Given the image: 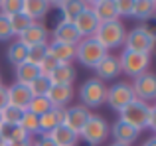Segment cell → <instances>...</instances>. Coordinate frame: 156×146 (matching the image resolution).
<instances>
[{
    "instance_id": "74e56055",
    "label": "cell",
    "mask_w": 156,
    "mask_h": 146,
    "mask_svg": "<svg viewBox=\"0 0 156 146\" xmlns=\"http://www.w3.org/2000/svg\"><path fill=\"white\" fill-rule=\"evenodd\" d=\"M8 40H14L12 28H10V20H8V16L0 14V42H8Z\"/></svg>"
},
{
    "instance_id": "d6a6232c",
    "label": "cell",
    "mask_w": 156,
    "mask_h": 146,
    "mask_svg": "<svg viewBox=\"0 0 156 146\" xmlns=\"http://www.w3.org/2000/svg\"><path fill=\"white\" fill-rule=\"evenodd\" d=\"M50 87H51V81L48 79V77H44V75H40L38 79H34L30 85H28L32 97H46L48 91H50Z\"/></svg>"
},
{
    "instance_id": "603a6c76",
    "label": "cell",
    "mask_w": 156,
    "mask_h": 146,
    "mask_svg": "<svg viewBox=\"0 0 156 146\" xmlns=\"http://www.w3.org/2000/svg\"><path fill=\"white\" fill-rule=\"evenodd\" d=\"M50 138L55 142V146H77L79 142V134L67 128L65 124H59L50 132Z\"/></svg>"
},
{
    "instance_id": "ee69618b",
    "label": "cell",
    "mask_w": 156,
    "mask_h": 146,
    "mask_svg": "<svg viewBox=\"0 0 156 146\" xmlns=\"http://www.w3.org/2000/svg\"><path fill=\"white\" fill-rule=\"evenodd\" d=\"M109 146H126V144H119V142H111Z\"/></svg>"
},
{
    "instance_id": "4316f807",
    "label": "cell",
    "mask_w": 156,
    "mask_h": 146,
    "mask_svg": "<svg viewBox=\"0 0 156 146\" xmlns=\"http://www.w3.org/2000/svg\"><path fill=\"white\" fill-rule=\"evenodd\" d=\"M26 57H28V47L24 46V43H20L18 40H14V42L8 46V50H6L8 63H10L12 67H16V65H20V63L26 61Z\"/></svg>"
},
{
    "instance_id": "4fadbf2b",
    "label": "cell",
    "mask_w": 156,
    "mask_h": 146,
    "mask_svg": "<svg viewBox=\"0 0 156 146\" xmlns=\"http://www.w3.org/2000/svg\"><path fill=\"white\" fill-rule=\"evenodd\" d=\"M93 71H95V77L99 81H103V83H107V81H111V79H117V77L121 75L119 57H117V55L107 54L105 57L95 65V69H93Z\"/></svg>"
},
{
    "instance_id": "30bf717a",
    "label": "cell",
    "mask_w": 156,
    "mask_h": 146,
    "mask_svg": "<svg viewBox=\"0 0 156 146\" xmlns=\"http://www.w3.org/2000/svg\"><path fill=\"white\" fill-rule=\"evenodd\" d=\"M89 116H91V111H89V109H85L83 105H69V107H65L63 124L67 128H71L73 132H77V134H79L81 128L85 127V123H87Z\"/></svg>"
},
{
    "instance_id": "ab89813d",
    "label": "cell",
    "mask_w": 156,
    "mask_h": 146,
    "mask_svg": "<svg viewBox=\"0 0 156 146\" xmlns=\"http://www.w3.org/2000/svg\"><path fill=\"white\" fill-rule=\"evenodd\" d=\"M146 130H156V107L150 105L148 107V120H146Z\"/></svg>"
},
{
    "instance_id": "e0dca14e",
    "label": "cell",
    "mask_w": 156,
    "mask_h": 146,
    "mask_svg": "<svg viewBox=\"0 0 156 146\" xmlns=\"http://www.w3.org/2000/svg\"><path fill=\"white\" fill-rule=\"evenodd\" d=\"M73 26H75L77 34L81 36V38H93V34L97 32V28H99V22H97L95 14L91 12V8H85L83 12H81L79 16L75 18V22H73Z\"/></svg>"
},
{
    "instance_id": "60d3db41",
    "label": "cell",
    "mask_w": 156,
    "mask_h": 146,
    "mask_svg": "<svg viewBox=\"0 0 156 146\" xmlns=\"http://www.w3.org/2000/svg\"><path fill=\"white\" fill-rule=\"evenodd\" d=\"M8 105V93H6V85L0 83V111Z\"/></svg>"
},
{
    "instance_id": "9a60e30c",
    "label": "cell",
    "mask_w": 156,
    "mask_h": 146,
    "mask_svg": "<svg viewBox=\"0 0 156 146\" xmlns=\"http://www.w3.org/2000/svg\"><path fill=\"white\" fill-rule=\"evenodd\" d=\"M46 97L51 103V107L65 109V107H69V103L75 97V89H73V85H51Z\"/></svg>"
},
{
    "instance_id": "277c9868",
    "label": "cell",
    "mask_w": 156,
    "mask_h": 146,
    "mask_svg": "<svg viewBox=\"0 0 156 146\" xmlns=\"http://www.w3.org/2000/svg\"><path fill=\"white\" fill-rule=\"evenodd\" d=\"M79 138L89 146H101L109 138V123L101 115H93L91 113V116L87 119L85 127L79 132Z\"/></svg>"
},
{
    "instance_id": "44dd1931",
    "label": "cell",
    "mask_w": 156,
    "mask_h": 146,
    "mask_svg": "<svg viewBox=\"0 0 156 146\" xmlns=\"http://www.w3.org/2000/svg\"><path fill=\"white\" fill-rule=\"evenodd\" d=\"M53 6H57L63 22H71L73 24L77 16L87 8V2H83V0H61V2H55Z\"/></svg>"
},
{
    "instance_id": "bcb514c9",
    "label": "cell",
    "mask_w": 156,
    "mask_h": 146,
    "mask_svg": "<svg viewBox=\"0 0 156 146\" xmlns=\"http://www.w3.org/2000/svg\"><path fill=\"white\" fill-rule=\"evenodd\" d=\"M0 83H2V73H0Z\"/></svg>"
},
{
    "instance_id": "f35d334b",
    "label": "cell",
    "mask_w": 156,
    "mask_h": 146,
    "mask_svg": "<svg viewBox=\"0 0 156 146\" xmlns=\"http://www.w3.org/2000/svg\"><path fill=\"white\" fill-rule=\"evenodd\" d=\"M32 146H55V142L50 138V134H38L32 138Z\"/></svg>"
},
{
    "instance_id": "e575fe53",
    "label": "cell",
    "mask_w": 156,
    "mask_h": 146,
    "mask_svg": "<svg viewBox=\"0 0 156 146\" xmlns=\"http://www.w3.org/2000/svg\"><path fill=\"white\" fill-rule=\"evenodd\" d=\"M24 0H0V14L4 16H14L22 12Z\"/></svg>"
},
{
    "instance_id": "7a4b0ae2",
    "label": "cell",
    "mask_w": 156,
    "mask_h": 146,
    "mask_svg": "<svg viewBox=\"0 0 156 146\" xmlns=\"http://www.w3.org/2000/svg\"><path fill=\"white\" fill-rule=\"evenodd\" d=\"M154 43H156L154 32L150 30L148 26L142 24V26H136L130 32H126L122 46H125V50H129V51H138V54H150L152 55Z\"/></svg>"
},
{
    "instance_id": "7bdbcfd3",
    "label": "cell",
    "mask_w": 156,
    "mask_h": 146,
    "mask_svg": "<svg viewBox=\"0 0 156 146\" xmlns=\"http://www.w3.org/2000/svg\"><path fill=\"white\" fill-rule=\"evenodd\" d=\"M142 146H156V136H150V138H146Z\"/></svg>"
},
{
    "instance_id": "7c38bea8",
    "label": "cell",
    "mask_w": 156,
    "mask_h": 146,
    "mask_svg": "<svg viewBox=\"0 0 156 146\" xmlns=\"http://www.w3.org/2000/svg\"><path fill=\"white\" fill-rule=\"evenodd\" d=\"M109 136H113V142L133 146V142L138 140L140 132L134 127H130V124H126V123H122V120L117 119L113 124H109Z\"/></svg>"
},
{
    "instance_id": "8fae6325",
    "label": "cell",
    "mask_w": 156,
    "mask_h": 146,
    "mask_svg": "<svg viewBox=\"0 0 156 146\" xmlns=\"http://www.w3.org/2000/svg\"><path fill=\"white\" fill-rule=\"evenodd\" d=\"M48 38H50V30H48L46 24H44V22H34L26 32H22L16 40H18L20 43H24L26 47H32V46H40V43H48V42H50Z\"/></svg>"
},
{
    "instance_id": "f546056e",
    "label": "cell",
    "mask_w": 156,
    "mask_h": 146,
    "mask_svg": "<svg viewBox=\"0 0 156 146\" xmlns=\"http://www.w3.org/2000/svg\"><path fill=\"white\" fill-rule=\"evenodd\" d=\"M8 20H10V28H12V36H14V38H18L22 32H26L28 28L34 24L24 12H18V14H14V16H8Z\"/></svg>"
},
{
    "instance_id": "52a82bcc",
    "label": "cell",
    "mask_w": 156,
    "mask_h": 146,
    "mask_svg": "<svg viewBox=\"0 0 156 146\" xmlns=\"http://www.w3.org/2000/svg\"><path fill=\"white\" fill-rule=\"evenodd\" d=\"M148 107L150 105L142 103V101L134 99L129 107H125L121 113H119V120L134 127L138 132L146 130V120H148Z\"/></svg>"
},
{
    "instance_id": "2e32d148",
    "label": "cell",
    "mask_w": 156,
    "mask_h": 146,
    "mask_svg": "<svg viewBox=\"0 0 156 146\" xmlns=\"http://www.w3.org/2000/svg\"><path fill=\"white\" fill-rule=\"evenodd\" d=\"M87 4H89V8H91V12L95 14V18H97L99 24L119 20L115 0H93V2H87Z\"/></svg>"
},
{
    "instance_id": "5bb4252c",
    "label": "cell",
    "mask_w": 156,
    "mask_h": 146,
    "mask_svg": "<svg viewBox=\"0 0 156 146\" xmlns=\"http://www.w3.org/2000/svg\"><path fill=\"white\" fill-rule=\"evenodd\" d=\"M51 40L59 43H69V46H77L81 40V36L77 34L75 26L71 22H63V20H57L55 26L51 30Z\"/></svg>"
},
{
    "instance_id": "ac0fdd59",
    "label": "cell",
    "mask_w": 156,
    "mask_h": 146,
    "mask_svg": "<svg viewBox=\"0 0 156 146\" xmlns=\"http://www.w3.org/2000/svg\"><path fill=\"white\" fill-rule=\"evenodd\" d=\"M22 12L32 22H44L48 14L51 12V2H48V0H24Z\"/></svg>"
},
{
    "instance_id": "7402d4cb",
    "label": "cell",
    "mask_w": 156,
    "mask_h": 146,
    "mask_svg": "<svg viewBox=\"0 0 156 146\" xmlns=\"http://www.w3.org/2000/svg\"><path fill=\"white\" fill-rule=\"evenodd\" d=\"M63 115H65V109H50L46 115L40 116V134H50L55 127L63 124Z\"/></svg>"
},
{
    "instance_id": "ffe728a7",
    "label": "cell",
    "mask_w": 156,
    "mask_h": 146,
    "mask_svg": "<svg viewBox=\"0 0 156 146\" xmlns=\"http://www.w3.org/2000/svg\"><path fill=\"white\" fill-rule=\"evenodd\" d=\"M48 54L55 59L57 63H73L75 61V46L69 43H59V42H48Z\"/></svg>"
},
{
    "instance_id": "8d00e7d4",
    "label": "cell",
    "mask_w": 156,
    "mask_h": 146,
    "mask_svg": "<svg viewBox=\"0 0 156 146\" xmlns=\"http://www.w3.org/2000/svg\"><path fill=\"white\" fill-rule=\"evenodd\" d=\"M57 65H59V63H57L55 59H53L51 55L48 54L46 57H44V61L38 65V69H40V75H44V77H48V79H50V75H51V73L57 69Z\"/></svg>"
},
{
    "instance_id": "f1b7e54d",
    "label": "cell",
    "mask_w": 156,
    "mask_h": 146,
    "mask_svg": "<svg viewBox=\"0 0 156 146\" xmlns=\"http://www.w3.org/2000/svg\"><path fill=\"white\" fill-rule=\"evenodd\" d=\"M18 127L22 128V130L26 132L30 138H34V136H38V134H40V116H36V115H32V113H28V111H26Z\"/></svg>"
},
{
    "instance_id": "d6986e66",
    "label": "cell",
    "mask_w": 156,
    "mask_h": 146,
    "mask_svg": "<svg viewBox=\"0 0 156 146\" xmlns=\"http://www.w3.org/2000/svg\"><path fill=\"white\" fill-rule=\"evenodd\" d=\"M8 93V105L12 107H18V109H26L28 103L32 101V93L26 85H20V83H12L6 87Z\"/></svg>"
},
{
    "instance_id": "cb8c5ba5",
    "label": "cell",
    "mask_w": 156,
    "mask_h": 146,
    "mask_svg": "<svg viewBox=\"0 0 156 146\" xmlns=\"http://www.w3.org/2000/svg\"><path fill=\"white\" fill-rule=\"evenodd\" d=\"M75 77H77V71L73 67V63H61L50 75V81L51 85H73Z\"/></svg>"
},
{
    "instance_id": "f6af8a7d",
    "label": "cell",
    "mask_w": 156,
    "mask_h": 146,
    "mask_svg": "<svg viewBox=\"0 0 156 146\" xmlns=\"http://www.w3.org/2000/svg\"><path fill=\"white\" fill-rule=\"evenodd\" d=\"M0 144H4V138H2V134H0Z\"/></svg>"
},
{
    "instance_id": "d4e9b609",
    "label": "cell",
    "mask_w": 156,
    "mask_h": 146,
    "mask_svg": "<svg viewBox=\"0 0 156 146\" xmlns=\"http://www.w3.org/2000/svg\"><path fill=\"white\" fill-rule=\"evenodd\" d=\"M40 77V69L38 65H32V63L24 61L20 63V65L14 67V83H20V85H30L34 79H38Z\"/></svg>"
},
{
    "instance_id": "9c48e42d",
    "label": "cell",
    "mask_w": 156,
    "mask_h": 146,
    "mask_svg": "<svg viewBox=\"0 0 156 146\" xmlns=\"http://www.w3.org/2000/svg\"><path fill=\"white\" fill-rule=\"evenodd\" d=\"M130 87H133L134 99L142 101V103L150 105L156 99V77H154L152 71H146V73H142V75L134 77Z\"/></svg>"
},
{
    "instance_id": "b9f144b4",
    "label": "cell",
    "mask_w": 156,
    "mask_h": 146,
    "mask_svg": "<svg viewBox=\"0 0 156 146\" xmlns=\"http://www.w3.org/2000/svg\"><path fill=\"white\" fill-rule=\"evenodd\" d=\"M4 146H32V138L18 140V142H10V144H4Z\"/></svg>"
},
{
    "instance_id": "83f0119b",
    "label": "cell",
    "mask_w": 156,
    "mask_h": 146,
    "mask_svg": "<svg viewBox=\"0 0 156 146\" xmlns=\"http://www.w3.org/2000/svg\"><path fill=\"white\" fill-rule=\"evenodd\" d=\"M26 109H18L12 107V105H6V107L0 111V119H2V124H10V127H18L20 120H22Z\"/></svg>"
},
{
    "instance_id": "484cf974",
    "label": "cell",
    "mask_w": 156,
    "mask_h": 146,
    "mask_svg": "<svg viewBox=\"0 0 156 146\" xmlns=\"http://www.w3.org/2000/svg\"><path fill=\"white\" fill-rule=\"evenodd\" d=\"M154 12H156L154 0H134L133 16H130V18L138 20V22H148V20H152Z\"/></svg>"
},
{
    "instance_id": "836d02e7",
    "label": "cell",
    "mask_w": 156,
    "mask_h": 146,
    "mask_svg": "<svg viewBox=\"0 0 156 146\" xmlns=\"http://www.w3.org/2000/svg\"><path fill=\"white\" fill-rule=\"evenodd\" d=\"M48 55V43H40V46H32L28 47V57L26 61L32 65H40L44 61V57Z\"/></svg>"
},
{
    "instance_id": "4dcf8cb0",
    "label": "cell",
    "mask_w": 156,
    "mask_h": 146,
    "mask_svg": "<svg viewBox=\"0 0 156 146\" xmlns=\"http://www.w3.org/2000/svg\"><path fill=\"white\" fill-rule=\"evenodd\" d=\"M0 134H2V138H4V144L30 138V136H28L20 127H10V124H0Z\"/></svg>"
},
{
    "instance_id": "6da1fadb",
    "label": "cell",
    "mask_w": 156,
    "mask_h": 146,
    "mask_svg": "<svg viewBox=\"0 0 156 146\" xmlns=\"http://www.w3.org/2000/svg\"><path fill=\"white\" fill-rule=\"evenodd\" d=\"M125 36H126V28L122 20H115V22H105L99 24L97 32L93 34V38L101 43V47L109 54L111 50H117V47L122 46L125 42Z\"/></svg>"
},
{
    "instance_id": "8992f818",
    "label": "cell",
    "mask_w": 156,
    "mask_h": 146,
    "mask_svg": "<svg viewBox=\"0 0 156 146\" xmlns=\"http://www.w3.org/2000/svg\"><path fill=\"white\" fill-rule=\"evenodd\" d=\"M119 57V65H121V73H126L130 77H138L142 73H146L150 69V54H138V51H129L122 50Z\"/></svg>"
},
{
    "instance_id": "5b68a950",
    "label": "cell",
    "mask_w": 156,
    "mask_h": 146,
    "mask_svg": "<svg viewBox=\"0 0 156 146\" xmlns=\"http://www.w3.org/2000/svg\"><path fill=\"white\" fill-rule=\"evenodd\" d=\"M107 55L101 43L95 38H81L75 46V59L87 69H95V65Z\"/></svg>"
},
{
    "instance_id": "c3c4849f",
    "label": "cell",
    "mask_w": 156,
    "mask_h": 146,
    "mask_svg": "<svg viewBox=\"0 0 156 146\" xmlns=\"http://www.w3.org/2000/svg\"><path fill=\"white\" fill-rule=\"evenodd\" d=\"M0 146H4V144H0Z\"/></svg>"
},
{
    "instance_id": "ba28073f",
    "label": "cell",
    "mask_w": 156,
    "mask_h": 146,
    "mask_svg": "<svg viewBox=\"0 0 156 146\" xmlns=\"http://www.w3.org/2000/svg\"><path fill=\"white\" fill-rule=\"evenodd\" d=\"M133 101H134V93H133L130 83H126V81H117L115 85H111L107 89V101L105 103H109V107L115 113H121Z\"/></svg>"
},
{
    "instance_id": "1f68e13d",
    "label": "cell",
    "mask_w": 156,
    "mask_h": 146,
    "mask_svg": "<svg viewBox=\"0 0 156 146\" xmlns=\"http://www.w3.org/2000/svg\"><path fill=\"white\" fill-rule=\"evenodd\" d=\"M51 107V103L48 101V97H32V101L28 103V107H26V111L28 113H32V115H36V116H42V115H46Z\"/></svg>"
},
{
    "instance_id": "3957f363",
    "label": "cell",
    "mask_w": 156,
    "mask_h": 146,
    "mask_svg": "<svg viewBox=\"0 0 156 146\" xmlns=\"http://www.w3.org/2000/svg\"><path fill=\"white\" fill-rule=\"evenodd\" d=\"M107 83L99 81L97 77H89L87 81H83V85L79 87V105H83L85 109H97L101 105H105L107 101Z\"/></svg>"
},
{
    "instance_id": "7dc6e473",
    "label": "cell",
    "mask_w": 156,
    "mask_h": 146,
    "mask_svg": "<svg viewBox=\"0 0 156 146\" xmlns=\"http://www.w3.org/2000/svg\"><path fill=\"white\" fill-rule=\"evenodd\" d=\"M0 124H2V119H0Z\"/></svg>"
},
{
    "instance_id": "d590c367",
    "label": "cell",
    "mask_w": 156,
    "mask_h": 146,
    "mask_svg": "<svg viewBox=\"0 0 156 146\" xmlns=\"http://www.w3.org/2000/svg\"><path fill=\"white\" fill-rule=\"evenodd\" d=\"M115 6H117L119 20H122V18H130V16H133L134 0H115Z\"/></svg>"
}]
</instances>
